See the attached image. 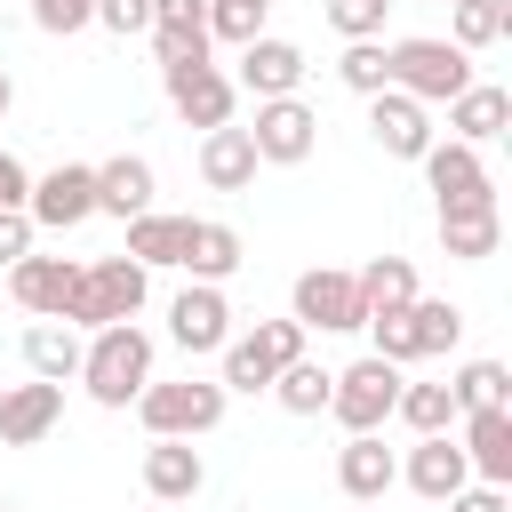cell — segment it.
Here are the masks:
<instances>
[{"mask_svg":"<svg viewBox=\"0 0 512 512\" xmlns=\"http://www.w3.org/2000/svg\"><path fill=\"white\" fill-rule=\"evenodd\" d=\"M152 360H160V344L136 320H112V328H96L80 344V376L72 384H88L96 408H136V392L152 384Z\"/></svg>","mask_w":512,"mask_h":512,"instance_id":"cell-1","label":"cell"},{"mask_svg":"<svg viewBox=\"0 0 512 512\" xmlns=\"http://www.w3.org/2000/svg\"><path fill=\"white\" fill-rule=\"evenodd\" d=\"M384 80L432 112V104H448V96L472 88V56L448 48V40H432V32H408V40H384Z\"/></svg>","mask_w":512,"mask_h":512,"instance_id":"cell-2","label":"cell"},{"mask_svg":"<svg viewBox=\"0 0 512 512\" xmlns=\"http://www.w3.org/2000/svg\"><path fill=\"white\" fill-rule=\"evenodd\" d=\"M224 408H232V392H224L216 376H176V384L152 376V384L136 392V416H144L152 440H200V432L224 424Z\"/></svg>","mask_w":512,"mask_h":512,"instance_id":"cell-3","label":"cell"},{"mask_svg":"<svg viewBox=\"0 0 512 512\" xmlns=\"http://www.w3.org/2000/svg\"><path fill=\"white\" fill-rule=\"evenodd\" d=\"M144 296H152V272H144V264H128V256H96V264H80V296H72L64 328L96 336V328H112V320H136Z\"/></svg>","mask_w":512,"mask_h":512,"instance_id":"cell-4","label":"cell"},{"mask_svg":"<svg viewBox=\"0 0 512 512\" xmlns=\"http://www.w3.org/2000/svg\"><path fill=\"white\" fill-rule=\"evenodd\" d=\"M400 368L392 360H376V352H360L352 368H336V384H328V416L344 424V432H384L392 424V400H400Z\"/></svg>","mask_w":512,"mask_h":512,"instance_id":"cell-5","label":"cell"},{"mask_svg":"<svg viewBox=\"0 0 512 512\" xmlns=\"http://www.w3.org/2000/svg\"><path fill=\"white\" fill-rule=\"evenodd\" d=\"M160 88H168V104H176V120L184 128H232V104H240V88H232V72L224 64H208V56H176V64H160Z\"/></svg>","mask_w":512,"mask_h":512,"instance_id":"cell-6","label":"cell"},{"mask_svg":"<svg viewBox=\"0 0 512 512\" xmlns=\"http://www.w3.org/2000/svg\"><path fill=\"white\" fill-rule=\"evenodd\" d=\"M288 320H296L304 336H352V328L368 320V312H360V280L336 272V264L296 272V288H288Z\"/></svg>","mask_w":512,"mask_h":512,"instance_id":"cell-7","label":"cell"},{"mask_svg":"<svg viewBox=\"0 0 512 512\" xmlns=\"http://www.w3.org/2000/svg\"><path fill=\"white\" fill-rule=\"evenodd\" d=\"M24 216H32V232H80L96 216V160H56L48 176H32Z\"/></svg>","mask_w":512,"mask_h":512,"instance_id":"cell-8","label":"cell"},{"mask_svg":"<svg viewBox=\"0 0 512 512\" xmlns=\"http://www.w3.org/2000/svg\"><path fill=\"white\" fill-rule=\"evenodd\" d=\"M248 144H256V168H296V160H312V144H320V112H312L304 96H272V104H256Z\"/></svg>","mask_w":512,"mask_h":512,"instance_id":"cell-9","label":"cell"},{"mask_svg":"<svg viewBox=\"0 0 512 512\" xmlns=\"http://www.w3.org/2000/svg\"><path fill=\"white\" fill-rule=\"evenodd\" d=\"M232 56H240L232 88H240V96H256V104L296 96V88H304V72H312V64H304V48H296V40H280V32H256V40H248V48H232Z\"/></svg>","mask_w":512,"mask_h":512,"instance_id":"cell-10","label":"cell"},{"mask_svg":"<svg viewBox=\"0 0 512 512\" xmlns=\"http://www.w3.org/2000/svg\"><path fill=\"white\" fill-rule=\"evenodd\" d=\"M8 296L32 312V320H64L72 312V296H80V256H16L8 264Z\"/></svg>","mask_w":512,"mask_h":512,"instance_id":"cell-11","label":"cell"},{"mask_svg":"<svg viewBox=\"0 0 512 512\" xmlns=\"http://www.w3.org/2000/svg\"><path fill=\"white\" fill-rule=\"evenodd\" d=\"M168 344H176V352H224V344H232V296L208 288V280L176 288V296H168Z\"/></svg>","mask_w":512,"mask_h":512,"instance_id":"cell-12","label":"cell"},{"mask_svg":"<svg viewBox=\"0 0 512 512\" xmlns=\"http://www.w3.org/2000/svg\"><path fill=\"white\" fill-rule=\"evenodd\" d=\"M416 168H424V184H432L440 208H496V176H488V160L472 144H432Z\"/></svg>","mask_w":512,"mask_h":512,"instance_id":"cell-13","label":"cell"},{"mask_svg":"<svg viewBox=\"0 0 512 512\" xmlns=\"http://www.w3.org/2000/svg\"><path fill=\"white\" fill-rule=\"evenodd\" d=\"M368 136H376L384 160H424V152L440 144V136H432V112H424L416 96H400V88L368 96Z\"/></svg>","mask_w":512,"mask_h":512,"instance_id":"cell-14","label":"cell"},{"mask_svg":"<svg viewBox=\"0 0 512 512\" xmlns=\"http://www.w3.org/2000/svg\"><path fill=\"white\" fill-rule=\"evenodd\" d=\"M456 448H464L472 480L512 488V408H464L456 416Z\"/></svg>","mask_w":512,"mask_h":512,"instance_id":"cell-15","label":"cell"},{"mask_svg":"<svg viewBox=\"0 0 512 512\" xmlns=\"http://www.w3.org/2000/svg\"><path fill=\"white\" fill-rule=\"evenodd\" d=\"M336 488H344L352 504H384V496L400 488V456L384 448V432H344V448H336Z\"/></svg>","mask_w":512,"mask_h":512,"instance_id":"cell-16","label":"cell"},{"mask_svg":"<svg viewBox=\"0 0 512 512\" xmlns=\"http://www.w3.org/2000/svg\"><path fill=\"white\" fill-rule=\"evenodd\" d=\"M400 480L424 496V504H448L464 480H472V464H464V448H456V432H424L408 456H400Z\"/></svg>","mask_w":512,"mask_h":512,"instance_id":"cell-17","label":"cell"},{"mask_svg":"<svg viewBox=\"0 0 512 512\" xmlns=\"http://www.w3.org/2000/svg\"><path fill=\"white\" fill-rule=\"evenodd\" d=\"M152 192H160V176H152L144 152H112V160H96V216L136 224V216L152 208Z\"/></svg>","mask_w":512,"mask_h":512,"instance_id":"cell-18","label":"cell"},{"mask_svg":"<svg viewBox=\"0 0 512 512\" xmlns=\"http://www.w3.org/2000/svg\"><path fill=\"white\" fill-rule=\"evenodd\" d=\"M56 416H64V384H8L0 392V448H32V440H48L56 432Z\"/></svg>","mask_w":512,"mask_h":512,"instance_id":"cell-19","label":"cell"},{"mask_svg":"<svg viewBox=\"0 0 512 512\" xmlns=\"http://www.w3.org/2000/svg\"><path fill=\"white\" fill-rule=\"evenodd\" d=\"M200 488H208V464H200L192 440H152L144 448V496L152 504H192Z\"/></svg>","mask_w":512,"mask_h":512,"instance_id":"cell-20","label":"cell"},{"mask_svg":"<svg viewBox=\"0 0 512 512\" xmlns=\"http://www.w3.org/2000/svg\"><path fill=\"white\" fill-rule=\"evenodd\" d=\"M504 128H512V96H504L496 80H472L464 96H448V144H472V152H480V144H496Z\"/></svg>","mask_w":512,"mask_h":512,"instance_id":"cell-21","label":"cell"},{"mask_svg":"<svg viewBox=\"0 0 512 512\" xmlns=\"http://www.w3.org/2000/svg\"><path fill=\"white\" fill-rule=\"evenodd\" d=\"M184 248H192V216H168V208H144L136 224H128V264H144V272H184Z\"/></svg>","mask_w":512,"mask_h":512,"instance_id":"cell-22","label":"cell"},{"mask_svg":"<svg viewBox=\"0 0 512 512\" xmlns=\"http://www.w3.org/2000/svg\"><path fill=\"white\" fill-rule=\"evenodd\" d=\"M152 56L176 64V56H208V0H152Z\"/></svg>","mask_w":512,"mask_h":512,"instance_id":"cell-23","label":"cell"},{"mask_svg":"<svg viewBox=\"0 0 512 512\" xmlns=\"http://www.w3.org/2000/svg\"><path fill=\"white\" fill-rule=\"evenodd\" d=\"M200 184H208V192H248V184H256V144H248V128H208V136H200Z\"/></svg>","mask_w":512,"mask_h":512,"instance_id":"cell-24","label":"cell"},{"mask_svg":"<svg viewBox=\"0 0 512 512\" xmlns=\"http://www.w3.org/2000/svg\"><path fill=\"white\" fill-rule=\"evenodd\" d=\"M240 256H248V248H240V232H232L224 216H192V248H184V272H192V280L224 288V280L240 272Z\"/></svg>","mask_w":512,"mask_h":512,"instance_id":"cell-25","label":"cell"},{"mask_svg":"<svg viewBox=\"0 0 512 512\" xmlns=\"http://www.w3.org/2000/svg\"><path fill=\"white\" fill-rule=\"evenodd\" d=\"M80 328H64V320H32L24 328V368L40 376V384H72L80 376Z\"/></svg>","mask_w":512,"mask_h":512,"instance_id":"cell-26","label":"cell"},{"mask_svg":"<svg viewBox=\"0 0 512 512\" xmlns=\"http://www.w3.org/2000/svg\"><path fill=\"white\" fill-rule=\"evenodd\" d=\"M504 240V208H440V248L456 264H488Z\"/></svg>","mask_w":512,"mask_h":512,"instance_id":"cell-27","label":"cell"},{"mask_svg":"<svg viewBox=\"0 0 512 512\" xmlns=\"http://www.w3.org/2000/svg\"><path fill=\"white\" fill-rule=\"evenodd\" d=\"M352 280H360V312H408V304L424 296V288H416V264H408V256H368V264H360Z\"/></svg>","mask_w":512,"mask_h":512,"instance_id":"cell-28","label":"cell"},{"mask_svg":"<svg viewBox=\"0 0 512 512\" xmlns=\"http://www.w3.org/2000/svg\"><path fill=\"white\" fill-rule=\"evenodd\" d=\"M504 32H512V0H448V48L480 56V48H496Z\"/></svg>","mask_w":512,"mask_h":512,"instance_id":"cell-29","label":"cell"},{"mask_svg":"<svg viewBox=\"0 0 512 512\" xmlns=\"http://www.w3.org/2000/svg\"><path fill=\"white\" fill-rule=\"evenodd\" d=\"M328 384H336V368H320V360L304 352V360H288V368L272 376V400H280L288 416H328Z\"/></svg>","mask_w":512,"mask_h":512,"instance_id":"cell-30","label":"cell"},{"mask_svg":"<svg viewBox=\"0 0 512 512\" xmlns=\"http://www.w3.org/2000/svg\"><path fill=\"white\" fill-rule=\"evenodd\" d=\"M448 392H456V416L464 408H512V368L504 360H464L448 376Z\"/></svg>","mask_w":512,"mask_h":512,"instance_id":"cell-31","label":"cell"},{"mask_svg":"<svg viewBox=\"0 0 512 512\" xmlns=\"http://www.w3.org/2000/svg\"><path fill=\"white\" fill-rule=\"evenodd\" d=\"M392 416H400L416 440H424V432H456V392H448V384H400Z\"/></svg>","mask_w":512,"mask_h":512,"instance_id":"cell-32","label":"cell"},{"mask_svg":"<svg viewBox=\"0 0 512 512\" xmlns=\"http://www.w3.org/2000/svg\"><path fill=\"white\" fill-rule=\"evenodd\" d=\"M408 328H416V352H424V360H440V352H456L464 312H456L448 296H416V304H408Z\"/></svg>","mask_w":512,"mask_h":512,"instance_id":"cell-33","label":"cell"},{"mask_svg":"<svg viewBox=\"0 0 512 512\" xmlns=\"http://www.w3.org/2000/svg\"><path fill=\"white\" fill-rule=\"evenodd\" d=\"M336 80H344L352 96H384V88H392V80H384V40H344Z\"/></svg>","mask_w":512,"mask_h":512,"instance_id":"cell-34","label":"cell"},{"mask_svg":"<svg viewBox=\"0 0 512 512\" xmlns=\"http://www.w3.org/2000/svg\"><path fill=\"white\" fill-rule=\"evenodd\" d=\"M360 328L376 336V360H392V368H416V360H424V352H416V328H408V312H368Z\"/></svg>","mask_w":512,"mask_h":512,"instance_id":"cell-35","label":"cell"},{"mask_svg":"<svg viewBox=\"0 0 512 512\" xmlns=\"http://www.w3.org/2000/svg\"><path fill=\"white\" fill-rule=\"evenodd\" d=\"M264 32V8H248V0H208V48L224 40V48H248Z\"/></svg>","mask_w":512,"mask_h":512,"instance_id":"cell-36","label":"cell"},{"mask_svg":"<svg viewBox=\"0 0 512 512\" xmlns=\"http://www.w3.org/2000/svg\"><path fill=\"white\" fill-rule=\"evenodd\" d=\"M384 16H392V0H328V24L344 40H384Z\"/></svg>","mask_w":512,"mask_h":512,"instance_id":"cell-37","label":"cell"},{"mask_svg":"<svg viewBox=\"0 0 512 512\" xmlns=\"http://www.w3.org/2000/svg\"><path fill=\"white\" fill-rule=\"evenodd\" d=\"M32 24H40L48 40H72V32L96 24V0H32Z\"/></svg>","mask_w":512,"mask_h":512,"instance_id":"cell-38","label":"cell"},{"mask_svg":"<svg viewBox=\"0 0 512 512\" xmlns=\"http://www.w3.org/2000/svg\"><path fill=\"white\" fill-rule=\"evenodd\" d=\"M96 24L120 32V40H136V32H152V0H96Z\"/></svg>","mask_w":512,"mask_h":512,"instance_id":"cell-39","label":"cell"},{"mask_svg":"<svg viewBox=\"0 0 512 512\" xmlns=\"http://www.w3.org/2000/svg\"><path fill=\"white\" fill-rule=\"evenodd\" d=\"M32 240H40V232H32V216H24V208H0V264L32 256Z\"/></svg>","mask_w":512,"mask_h":512,"instance_id":"cell-40","label":"cell"},{"mask_svg":"<svg viewBox=\"0 0 512 512\" xmlns=\"http://www.w3.org/2000/svg\"><path fill=\"white\" fill-rule=\"evenodd\" d=\"M448 512H512V496H504V488H488V480H464V488L448 496Z\"/></svg>","mask_w":512,"mask_h":512,"instance_id":"cell-41","label":"cell"},{"mask_svg":"<svg viewBox=\"0 0 512 512\" xmlns=\"http://www.w3.org/2000/svg\"><path fill=\"white\" fill-rule=\"evenodd\" d=\"M24 200H32V168L16 152H0V208H24Z\"/></svg>","mask_w":512,"mask_h":512,"instance_id":"cell-42","label":"cell"},{"mask_svg":"<svg viewBox=\"0 0 512 512\" xmlns=\"http://www.w3.org/2000/svg\"><path fill=\"white\" fill-rule=\"evenodd\" d=\"M8 104H16V80H8V72H0V120H8Z\"/></svg>","mask_w":512,"mask_h":512,"instance_id":"cell-43","label":"cell"},{"mask_svg":"<svg viewBox=\"0 0 512 512\" xmlns=\"http://www.w3.org/2000/svg\"><path fill=\"white\" fill-rule=\"evenodd\" d=\"M352 512H384V504H352Z\"/></svg>","mask_w":512,"mask_h":512,"instance_id":"cell-44","label":"cell"},{"mask_svg":"<svg viewBox=\"0 0 512 512\" xmlns=\"http://www.w3.org/2000/svg\"><path fill=\"white\" fill-rule=\"evenodd\" d=\"M248 8H264V16H272V0H248Z\"/></svg>","mask_w":512,"mask_h":512,"instance_id":"cell-45","label":"cell"},{"mask_svg":"<svg viewBox=\"0 0 512 512\" xmlns=\"http://www.w3.org/2000/svg\"><path fill=\"white\" fill-rule=\"evenodd\" d=\"M152 512H168V504H152Z\"/></svg>","mask_w":512,"mask_h":512,"instance_id":"cell-46","label":"cell"},{"mask_svg":"<svg viewBox=\"0 0 512 512\" xmlns=\"http://www.w3.org/2000/svg\"><path fill=\"white\" fill-rule=\"evenodd\" d=\"M0 512H8V504H0Z\"/></svg>","mask_w":512,"mask_h":512,"instance_id":"cell-47","label":"cell"}]
</instances>
